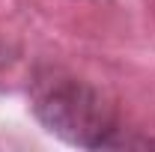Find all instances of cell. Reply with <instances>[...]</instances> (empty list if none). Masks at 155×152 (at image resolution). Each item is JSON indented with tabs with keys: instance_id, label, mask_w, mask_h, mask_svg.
Returning <instances> with one entry per match:
<instances>
[{
	"instance_id": "6da1fadb",
	"label": "cell",
	"mask_w": 155,
	"mask_h": 152,
	"mask_svg": "<svg viewBox=\"0 0 155 152\" xmlns=\"http://www.w3.org/2000/svg\"><path fill=\"white\" fill-rule=\"evenodd\" d=\"M33 114L51 134L72 146H116V116L101 95L69 75L39 78L33 87Z\"/></svg>"
}]
</instances>
